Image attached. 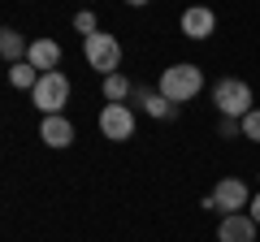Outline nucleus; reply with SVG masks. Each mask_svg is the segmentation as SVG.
Listing matches in <instances>:
<instances>
[{"instance_id": "1", "label": "nucleus", "mask_w": 260, "mask_h": 242, "mask_svg": "<svg viewBox=\"0 0 260 242\" xmlns=\"http://www.w3.org/2000/svg\"><path fill=\"white\" fill-rule=\"evenodd\" d=\"M200 91H204V69L200 65L178 61V65H169L165 74H160V95H165L169 104H186V100H195Z\"/></svg>"}, {"instance_id": "2", "label": "nucleus", "mask_w": 260, "mask_h": 242, "mask_svg": "<svg viewBox=\"0 0 260 242\" xmlns=\"http://www.w3.org/2000/svg\"><path fill=\"white\" fill-rule=\"evenodd\" d=\"M213 104H217V112H221V117L243 121V117L251 112V87L239 83V78H221V83L213 87Z\"/></svg>"}, {"instance_id": "3", "label": "nucleus", "mask_w": 260, "mask_h": 242, "mask_svg": "<svg viewBox=\"0 0 260 242\" xmlns=\"http://www.w3.org/2000/svg\"><path fill=\"white\" fill-rule=\"evenodd\" d=\"M30 100H35V108L44 112V117H61V108L70 104V78L56 69V74H44L39 78V87L30 91Z\"/></svg>"}, {"instance_id": "4", "label": "nucleus", "mask_w": 260, "mask_h": 242, "mask_svg": "<svg viewBox=\"0 0 260 242\" xmlns=\"http://www.w3.org/2000/svg\"><path fill=\"white\" fill-rule=\"evenodd\" d=\"M83 56H87V65H91V69H100L104 78H113L117 65H121V44L113 35H104V30H95L91 39H83Z\"/></svg>"}, {"instance_id": "5", "label": "nucleus", "mask_w": 260, "mask_h": 242, "mask_svg": "<svg viewBox=\"0 0 260 242\" xmlns=\"http://www.w3.org/2000/svg\"><path fill=\"white\" fill-rule=\"evenodd\" d=\"M247 204H251V195H247V186H243L239 177H221L213 186V195L204 199L208 212H225V216H239V208H247Z\"/></svg>"}, {"instance_id": "6", "label": "nucleus", "mask_w": 260, "mask_h": 242, "mask_svg": "<svg viewBox=\"0 0 260 242\" xmlns=\"http://www.w3.org/2000/svg\"><path fill=\"white\" fill-rule=\"evenodd\" d=\"M100 134L113 139V143L135 139V112H130L126 104H104L100 108Z\"/></svg>"}, {"instance_id": "7", "label": "nucleus", "mask_w": 260, "mask_h": 242, "mask_svg": "<svg viewBox=\"0 0 260 242\" xmlns=\"http://www.w3.org/2000/svg\"><path fill=\"white\" fill-rule=\"evenodd\" d=\"M256 229H260V225L251 221L247 212L221 216V225H217V242H256Z\"/></svg>"}, {"instance_id": "8", "label": "nucleus", "mask_w": 260, "mask_h": 242, "mask_svg": "<svg viewBox=\"0 0 260 242\" xmlns=\"http://www.w3.org/2000/svg\"><path fill=\"white\" fill-rule=\"evenodd\" d=\"M213 30H217L213 9H186V13H182V35H186V39H195V44H200V39H208Z\"/></svg>"}, {"instance_id": "9", "label": "nucleus", "mask_w": 260, "mask_h": 242, "mask_svg": "<svg viewBox=\"0 0 260 242\" xmlns=\"http://www.w3.org/2000/svg\"><path fill=\"white\" fill-rule=\"evenodd\" d=\"M39 139H44L48 147H70V143H74V126L65 121V112L61 117H44L39 121Z\"/></svg>"}, {"instance_id": "10", "label": "nucleus", "mask_w": 260, "mask_h": 242, "mask_svg": "<svg viewBox=\"0 0 260 242\" xmlns=\"http://www.w3.org/2000/svg\"><path fill=\"white\" fill-rule=\"evenodd\" d=\"M26 61L39 69V74H56V65H61V48L52 44V39H35L26 52Z\"/></svg>"}, {"instance_id": "11", "label": "nucleus", "mask_w": 260, "mask_h": 242, "mask_svg": "<svg viewBox=\"0 0 260 242\" xmlns=\"http://www.w3.org/2000/svg\"><path fill=\"white\" fill-rule=\"evenodd\" d=\"M26 52H30V44H26V39H22L13 26L0 30V56H5L9 65H22V61H26Z\"/></svg>"}, {"instance_id": "12", "label": "nucleus", "mask_w": 260, "mask_h": 242, "mask_svg": "<svg viewBox=\"0 0 260 242\" xmlns=\"http://www.w3.org/2000/svg\"><path fill=\"white\" fill-rule=\"evenodd\" d=\"M39 78H44V74H39V69L30 65V61H22V65H9V83L18 87V91H35V87H39Z\"/></svg>"}, {"instance_id": "13", "label": "nucleus", "mask_w": 260, "mask_h": 242, "mask_svg": "<svg viewBox=\"0 0 260 242\" xmlns=\"http://www.w3.org/2000/svg\"><path fill=\"white\" fill-rule=\"evenodd\" d=\"M104 100H109V104H121V100H130V83H126L121 74L104 78Z\"/></svg>"}, {"instance_id": "14", "label": "nucleus", "mask_w": 260, "mask_h": 242, "mask_svg": "<svg viewBox=\"0 0 260 242\" xmlns=\"http://www.w3.org/2000/svg\"><path fill=\"white\" fill-rule=\"evenodd\" d=\"M143 108H148L152 117H174V104H169L160 91H156V95H143Z\"/></svg>"}, {"instance_id": "15", "label": "nucleus", "mask_w": 260, "mask_h": 242, "mask_svg": "<svg viewBox=\"0 0 260 242\" xmlns=\"http://www.w3.org/2000/svg\"><path fill=\"white\" fill-rule=\"evenodd\" d=\"M239 126H243V139H251V143H260V108H251L247 117L239 121Z\"/></svg>"}, {"instance_id": "16", "label": "nucleus", "mask_w": 260, "mask_h": 242, "mask_svg": "<svg viewBox=\"0 0 260 242\" xmlns=\"http://www.w3.org/2000/svg\"><path fill=\"white\" fill-rule=\"evenodd\" d=\"M74 30H78L83 39H91L95 30H100V26H95V13H78V18H74Z\"/></svg>"}, {"instance_id": "17", "label": "nucleus", "mask_w": 260, "mask_h": 242, "mask_svg": "<svg viewBox=\"0 0 260 242\" xmlns=\"http://www.w3.org/2000/svg\"><path fill=\"white\" fill-rule=\"evenodd\" d=\"M234 134H243V126H239L234 117H225V121H221V139H234Z\"/></svg>"}, {"instance_id": "18", "label": "nucleus", "mask_w": 260, "mask_h": 242, "mask_svg": "<svg viewBox=\"0 0 260 242\" xmlns=\"http://www.w3.org/2000/svg\"><path fill=\"white\" fill-rule=\"evenodd\" d=\"M247 208H251V212H247V216H251V221H256V225H260V195H256V199H251V204H247Z\"/></svg>"}]
</instances>
